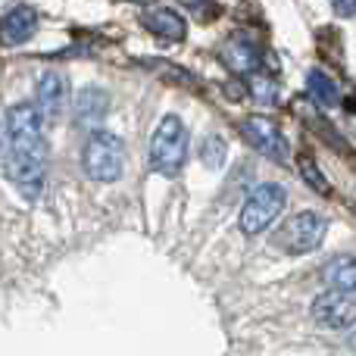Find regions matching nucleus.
Returning a JSON list of instances; mask_svg holds the SVG:
<instances>
[{
	"label": "nucleus",
	"mask_w": 356,
	"mask_h": 356,
	"mask_svg": "<svg viewBox=\"0 0 356 356\" xmlns=\"http://www.w3.org/2000/svg\"><path fill=\"white\" fill-rule=\"evenodd\" d=\"M250 94H253V100H259V104H275L278 100V85L272 79H266V75L250 72Z\"/></svg>",
	"instance_id": "16"
},
{
	"label": "nucleus",
	"mask_w": 356,
	"mask_h": 356,
	"mask_svg": "<svg viewBox=\"0 0 356 356\" xmlns=\"http://www.w3.org/2000/svg\"><path fill=\"white\" fill-rule=\"evenodd\" d=\"M38 10L29 3H19L13 6V10H6L3 16H0V44H6V47H19V44L31 41L38 31Z\"/></svg>",
	"instance_id": "8"
},
{
	"label": "nucleus",
	"mask_w": 356,
	"mask_h": 356,
	"mask_svg": "<svg viewBox=\"0 0 356 356\" xmlns=\"http://www.w3.org/2000/svg\"><path fill=\"white\" fill-rule=\"evenodd\" d=\"M6 156L10 160H44V131L38 104H16L6 113Z\"/></svg>",
	"instance_id": "1"
},
{
	"label": "nucleus",
	"mask_w": 356,
	"mask_h": 356,
	"mask_svg": "<svg viewBox=\"0 0 356 356\" xmlns=\"http://www.w3.org/2000/svg\"><path fill=\"white\" fill-rule=\"evenodd\" d=\"M6 147H10V141H6V125H0V160L6 156Z\"/></svg>",
	"instance_id": "19"
},
{
	"label": "nucleus",
	"mask_w": 356,
	"mask_h": 356,
	"mask_svg": "<svg viewBox=\"0 0 356 356\" xmlns=\"http://www.w3.org/2000/svg\"><path fill=\"white\" fill-rule=\"evenodd\" d=\"M307 91H309V100H313L316 106H338L341 104V88L338 81L332 79L328 72H322V69H309L307 72Z\"/></svg>",
	"instance_id": "13"
},
{
	"label": "nucleus",
	"mask_w": 356,
	"mask_h": 356,
	"mask_svg": "<svg viewBox=\"0 0 356 356\" xmlns=\"http://www.w3.org/2000/svg\"><path fill=\"white\" fill-rule=\"evenodd\" d=\"M325 282H328V288L356 294V257H334L325 266Z\"/></svg>",
	"instance_id": "14"
},
{
	"label": "nucleus",
	"mask_w": 356,
	"mask_h": 356,
	"mask_svg": "<svg viewBox=\"0 0 356 356\" xmlns=\"http://www.w3.org/2000/svg\"><path fill=\"white\" fill-rule=\"evenodd\" d=\"M81 166H85V175L94 178V181H116L125 166V147L119 141V135L91 129L85 147H81Z\"/></svg>",
	"instance_id": "3"
},
{
	"label": "nucleus",
	"mask_w": 356,
	"mask_h": 356,
	"mask_svg": "<svg viewBox=\"0 0 356 356\" xmlns=\"http://www.w3.org/2000/svg\"><path fill=\"white\" fill-rule=\"evenodd\" d=\"M309 313H313L316 325H322V328H353L356 325V294L332 288L316 297Z\"/></svg>",
	"instance_id": "6"
},
{
	"label": "nucleus",
	"mask_w": 356,
	"mask_h": 356,
	"mask_svg": "<svg viewBox=\"0 0 356 356\" xmlns=\"http://www.w3.org/2000/svg\"><path fill=\"white\" fill-rule=\"evenodd\" d=\"M300 172H303V175H307V181H309V184H313V188H319V191H328L325 178H322L319 172H316V169H313V163H309V160H303V163H300Z\"/></svg>",
	"instance_id": "17"
},
{
	"label": "nucleus",
	"mask_w": 356,
	"mask_h": 356,
	"mask_svg": "<svg viewBox=\"0 0 356 356\" xmlns=\"http://www.w3.org/2000/svg\"><path fill=\"white\" fill-rule=\"evenodd\" d=\"M141 25L150 31L154 38H160V41H184V35H188V22H184V16L172 6H150V10L141 13Z\"/></svg>",
	"instance_id": "9"
},
{
	"label": "nucleus",
	"mask_w": 356,
	"mask_h": 356,
	"mask_svg": "<svg viewBox=\"0 0 356 356\" xmlns=\"http://www.w3.org/2000/svg\"><path fill=\"white\" fill-rule=\"evenodd\" d=\"M222 60H225V66L232 69V72L250 75V72H257V66H259V50L250 38L232 35L225 44H222Z\"/></svg>",
	"instance_id": "11"
},
{
	"label": "nucleus",
	"mask_w": 356,
	"mask_h": 356,
	"mask_svg": "<svg viewBox=\"0 0 356 356\" xmlns=\"http://www.w3.org/2000/svg\"><path fill=\"white\" fill-rule=\"evenodd\" d=\"M225 154H228V147H225V138L222 135H207L203 138L200 160H203V166L207 169H219L222 163H225Z\"/></svg>",
	"instance_id": "15"
},
{
	"label": "nucleus",
	"mask_w": 356,
	"mask_h": 356,
	"mask_svg": "<svg viewBox=\"0 0 356 356\" xmlns=\"http://www.w3.org/2000/svg\"><path fill=\"white\" fill-rule=\"evenodd\" d=\"M332 6H334V13H338V16H344V19L356 16V0H332Z\"/></svg>",
	"instance_id": "18"
},
{
	"label": "nucleus",
	"mask_w": 356,
	"mask_h": 356,
	"mask_svg": "<svg viewBox=\"0 0 356 356\" xmlns=\"http://www.w3.org/2000/svg\"><path fill=\"white\" fill-rule=\"evenodd\" d=\"M66 97H69V85L66 79H63L60 72H44L41 79H38V88H35V104L38 110H41V116H60L63 106H66Z\"/></svg>",
	"instance_id": "10"
},
{
	"label": "nucleus",
	"mask_w": 356,
	"mask_h": 356,
	"mask_svg": "<svg viewBox=\"0 0 356 356\" xmlns=\"http://www.w3.org/2000/svg\"><path fill=\"white\" fill-rule=\"evenodd\" d=\"M188 141L191 138H188V129H184L181 119H178L175 113L163 116L154 138H150V163H154L156 172L166 178H175L181 172L184 160H188V150H191Z\"/></svg>",
	"instance_id": "2"
},
{
	"label": "nucleus",
	"mask_w": 356,
	"mask_h": 356,
	"mask_svg": "<svg viewBox=\"0 0 356 356\" xmlns=\"http://www.w3.org/2000/svg\"><path fill=\"white\" fill-rule=\"evenodd\" d=\"M106 110H110V94L104 88H85L75 97V122L85 125V129H94V125L104 122Z\"/></svg>",
	"instance_id": "12"
},
{
	"label": "nucleus",
	"mask_w": 356,
	"mask_h": 356,
	"mask_svg": "<svg viewBox=\"0 0 356 356\" xmlns=\"http://www.w3.org/2000/svg\"><path fill=\"white\" fill-rule=\"evenodd\" d=\"M325 232H328L325 216L307 209V213H297L284 222L282 232H278V244L288 253H309L325 241Z\"/></svg>",
	"instance_id": "5"
},
{
	"label": "nucleus",
	"mask_w": 356,
	"mask_h": 356,
	"mask_svg": "<svg viewBox=\"0 0 356 356\" xmlns=\"http://www.w3.org/2000/svg\"><path fill=\"white\" fill-rule=\"evenodd\" d=\"M347 347H350V353L356 356V332L350 334V338H347Z\"/></svg>",
	"instance_id": "20"
},
{
	"label": "nucleus",
	"mask_w": 356,
	"mask_h": 356,
	"mask_svg": "<svg viewBox=\"0 0 356 356\" xmlns=\"http://www.w3.org/2000/svg\"><path fill=\"white\" fill-rule=\"evenodd\" d=\"M284 200H288V191H284V184H278V181H266V184H259V188H253V194L244 200L241 216H238L241 232H244L247 238L266 232V228L282 216Z\"/></svg>",
	"instance_id": "4"
},
{
	"label": "nucleus",
	"mask_w": 356,
	"mask_h": 356,
	"mask_svg": "<svg viewBox=\"0 0 356 356\" xmlns=\"http://www.w3.org/2000/svg\"><path fill=\"white\" fill-rule=\"evenodd\" d=\"M241 131H244L247 141L263 156H269L272 163L288 160V141H284V135L278 131V125L272 122L269 116H247L244 122H241Z\"/></svg>",
	"instance_id": "7"
},
{
	"label": "nucleus",
	"mask_w": 356,
	"mask_h": 356,
	"mask_svg": "<svg viewBox=\"0 0 356 356\" xmlns=\"http://www.w3.org/2000/svg\"><path fill=\"white\" fill-rule=\"evenodd\" d=\"M129 3H150V0H129Z\"/></svg>",
	"instance_id": "21"
}]
</instances>
